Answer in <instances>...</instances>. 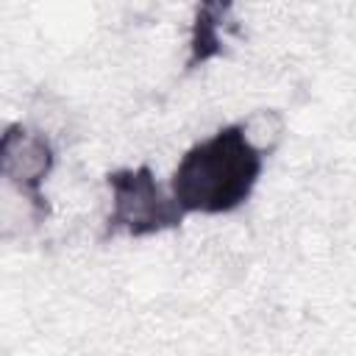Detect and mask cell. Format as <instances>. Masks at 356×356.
<instances>
[{"label": "cell", "instance_id": "6da1fadb", "mask_svg": "<svg viewBox=\"0 0 356 356\" xmlns=\"http://www.w3.org/2000/svg\"><path fill=\"white\" fill-rule=\"evenodd\" d=\"M264 153L250 142L248 125L234 122L195 142L175 164L170 195L184 214L236 211L256 189Z\"/></svg>", "mask_w": 356, "mask_h": 356}, {"label": "cell", "instance_id": "7a4b0ae2", "mask_svg": "<svg viewBox=\"0 0 356 356\" xmlns=\"http://www.w3.org/2000/svg\"><path fill=\"white\" fill-rule=\"evenodd\" d=\"M106 181L111 186V214L103 236H150L178 228L186 217L175 197L153 178L147 164L114 170L106 175Z\"/></svg>", "mask_w": 356, "mask_h": 356}]
</instances>
